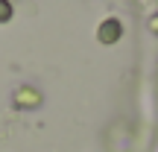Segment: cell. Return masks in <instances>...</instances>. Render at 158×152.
Masks as SVG:
<instances>
[{
    "mask_svg": "<svg viewBox=\"0 0 158 152\" xmlns=\"http://www.w3.org/2000/svg\"><path fill=\"white\" fill-rule=\"evenodd\" d=\"M117 38H120V23L111 18V21H106L100 27V41L102 44H111V41H117Z\"/></svg>",
    "mask_w": 158,
    "mask_h": 152,
    "instance_id": "cell-1",
    "label": "cell"
},
{
    "mask_svg": "<svg viewBox=\"0 0 158 152\" xmlns=\"http://www.w3.org/2000/svg\"><path fill=\"white\" fill-rule=\"evenodd\" d=\"M9 15H12V6L6 3V0H0V23H3V21H9Z\"/></svg>",
    "mask_w": 158,
    "mask_h": 152,
    "instance_id": "cell-2",
    "label": "cell"
},
{
    "mask_svg": "<svg viewBox=\"0 0 158 152\" xmlns=\"http://www.w3.org/2000/svg\"><path fill=\"white\" fill-rule=\"evenodd\" d=\"M149 27H152V29H155V32H158V15L152 18V23H149Z\"/></svg>",
    "mask_w": 158,
    "mask_h": 152,
    "instance_id": "cell-3",
    "label": "cell"
}]
</instances>
